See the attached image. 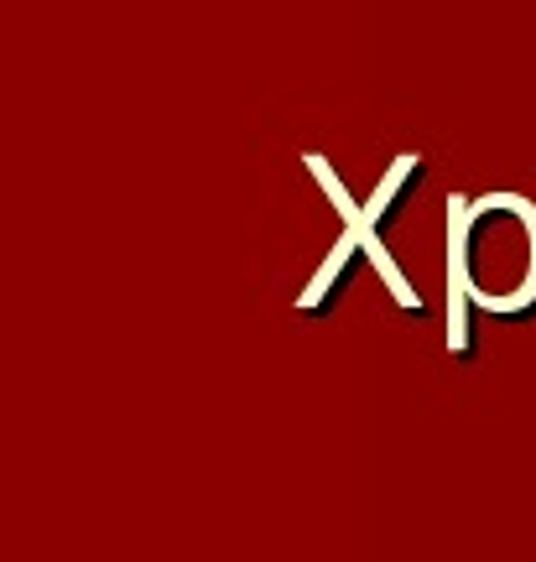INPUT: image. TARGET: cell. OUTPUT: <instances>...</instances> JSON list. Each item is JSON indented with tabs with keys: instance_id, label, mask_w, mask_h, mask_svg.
<instances>
[{
	"instance_id": "2",
	"label": "cell",
	"mask_w": 536,
	"mask_h": 562,
	"mask_svg": "<svg viewBox=\"0 0 536 562\" xmlns=\"http://www.w3.org/2000/svg\"><path fill=\"white\" fill-rule=\"evenodd\" d=\"M355 250H359V240H355V235H344V240L334 245V256H328V261H323L319 281H313V286H308V292H302V313H319V307H323V297H328V292H334V281L344 277V266H349V256H355Z\"/></svg>"
},
{
	"instance_id": "1",
	"label": "cell",
	"mask_w": 536,
	"mask_h": 562,
	"mask_svg": "<svg viewBox=\"0 0 536 562\" xmlns=\"http://www.w3.org/2000/svg\"><path fill=\"white\" fill-rule=\"evenodd\" d=\"M448 277L464 281L469 302L500 318L536 307V209L516 193L464 203L448 199Z\"/></svg>"
}]
</instances>
